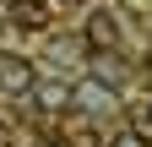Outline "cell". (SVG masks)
I'll return each instance as SVG.
<instances>
[{
  "label": "cell",
  "mask_w": 152,
  "mask_h": 147,
  "mask_svg": "<svg viewBox=\"0 0 152 147\" xmlns=\"http://www.w3.org/2000/svg\"><path fill=\"white\" fill-rule=\"evenodd\" d=\"M114 147H152V142H141V136H130V131H125V136L114 142Z\"/></svg>",
  "instance_id": "6"
},
{
  "label": "cell",
  "mask_w": 152,
  "mask_h": 147,
  "mask_svg": "<svg viewBox=\"0 0 152 147\" xmlns=\"http://www.w3.org/2000/svg\"><path fill=\"white\" fill-rule=\"evenodd\" d=\"M114 38H120V16L114 11H92L87 16V44L92 49H114Z\"/></svg>",
  "instance_id": "3"
},
{
  "label": "cell",
  "mask_w": 152,
  "mask_h": 147,
  "mask_svg": "<svg viewBox=\"0 0 152 147\" xmlns=\"http://www.w3.org/2000/svg\"><path fill=\"white\" fill-rule=\"evenodd\" d=\"M60 6H76V0H60Z\"/></svg>",
  "instance_id": "8"
},
{
  "label": "cell",
  "mask_w": 152,
  "mask_h": 147,
  "mask_svg": "<svg viewBox=\"0 0 152 147\" xmlns=\"http://www.w3.org/2000/svg\"><path fill=\"white\" fill-rule=\"evenodd\" d=\"M0 147H11V125L6 120H0Z\"/></svg>",
  "instance_id": "7"
},
{
  "label": "cell",
  "mask_w": 152,
  "mask_h": 147,
  "mask_svg": "<svg viewBox=\"0 0 152 147\" xmlns=\"http://www.w3.org/2000/svg\"><path fill=\"white\" fill-rule=\"evenodd\" d=\"M33 93H38V104H44V109H54V104H71V93H65V87H33Z\"/></svg>",
  "instance_id": "5"
},
{
  "label": "cell",
  "mask_w": 152,
  "mask_h": 147,
  "mask_svg": "<svg viewBox=\"0 0 152 147\" xmlns=\"http://www.w3.org/2000/svg\"><path fill=\"white\" fill-rule=\"evenodd\" d=\"M0 87L6 93H33V60H0Z\"/></svg>",
  "instance_id": "4"
},
{
  "label": "cell",
  "mask_w": 152,
  "mask_h": 147,
  "mask_svg": "<svg viewBox=\"0 0 152 147\" xmlns=\"http://www.w3.org/2000/svg\"><path fill=\"white\" fill-rule=\"evenodd\" d=\"M11 27H22V33H44L49 27V6L44 0H11Z\"/></svg>",
  "instance_id": "2"
},
{
  "label": "cell",
  "mask_w": 152,
  "mask_h": 147,
  "mask_svg": "<svg viewBox=\"0 0 152 147\" xmlns=\"http://www.w3.org/2000/svg\"><path fill=\"white\" fill-rule=\"evenodd\" d=\"M71 104H76V109H87V115L114 109V87H103L98 76H87V82H76V87H71Z\"/></svg>",
  "instance_id": "1"
}]
</instances>
